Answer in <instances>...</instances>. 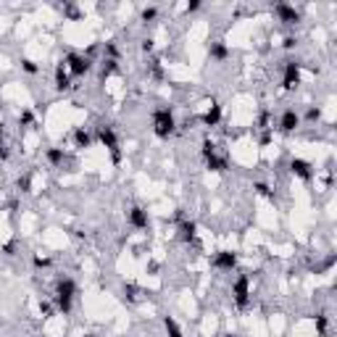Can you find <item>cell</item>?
I'll use <instances>...</instances> for the list:
<instances>
[{
    "mask_svg": "<svg viewBox=\"0 0 337 337\" xmlns=\"http://www.w3.org/2000/svg\"><path fill=\"white\" fill-rule=\"evenodd\" d=\"M177 132V119H174L171 108H158L153 111V134L158 140H169Z\"/></svg>",
    "mask_w": 337,
    "mask_h": 337,
    "instance_id": "obj_1",
    "label": "cell"
},
{
    "mask_svg": "<svg viewBox=\"0 0 337 337\" xmlns=\"http://www.w3.org/2000/svg\"><path fill=\"white\" fill-rule=\"evenodd\" d=\"M98 140L108 148L113 166H119V164H121V145H119V137H116L113 126H108V124H100V126H98Z\"/></svg>",
    "mask_w": 337,
    "mask_h": 337,
    "instance_id": "obj_2",
    "label": "cell"
},
{
    "mask_svg": "<svg viewBox=\"0 0 337 337\" xmlns=\"http://www.w3.org/2000/svg\"><path fill=\"white\" fill-rule=\"evenodd\" d=\"M232 300L237 308H248L250 303V277L248 274H237L235 285H232Z\"/></svg>",
    "mask_w": 337,
    "mask_h": 337,
    "instance_id": "obj_3",
    "label": "cell"
},
{
    "mask_svg": "<svg viewBox=\"0 0 337 337\" xmlns=\"http://www.w3.org/2000/svg\"><path fill=\"white\" fill-rule=\"evenodd\" d=\"M61 63L66 66V72L72 74V77H85L90 69H92L90 55H82V53H69Z\"/></svg>",
    "mask_w": 337,
    "mask_h": 337,
    "instance_id": "obj_4",
    "label": "cell"
},
{
    "mask_svg": "<svg viewBox=\"0 0 337 337\" xmlns=\"http://www.w3.org/2000/svg\"><path fill=\"white\" fill-rule=\"evenodd\" d=\"M300 61H285V72H282V87L285 90H295L300 85Z\"/></svg>",
    "mask_w": 337,
    "mask_h": 337,
    "instance_id": "obj_5",
    "label": "cell"
},
{
    "mask_svg": "<svg viewBox=\"0 0 337 337\" xmlns=\"http://www.w3.org/2000/svg\"><path fill=\"white\" fill-rule=\"evenodd\" d=\"M274 14L287 27H293V24H298V21H300V11L295 6H290V3H274Z\"/></svg>",
    "mask_w": 337,
    "mask_h": 337,
    "instance_id": "obj_6",
    "label": "cell"
},
{
    "mask_svg": "<svg viewBox=\"0 0 337 337\" xmlns=\"http://www.w3.org/2000/svg\"><path fill=\"white\" fill-rule=\"evenodd\" d=\"M126 222H129L132 229H148L150 227V216L143 206H132L129 211H126Z\"/></svg>",
    "mask_w": 337,
    "mask_h": 337,
    "instance_id": "obj_7",
    "label": "cell"
},
{
    "mask_svg": "<svg viewBox=\"0 0 337 337\" xmlns=\"http://www.w3.org/2000/svg\"><path fill=\"white\" fill-rule=\"evenodd\" d=\"M290 171H293L298 179H303V182L313 179V164L306 161V158H293V161H290Z\"/></svg>",
    "mask_w": 337,
    "mask_h": 337,
    "instance_id": "obj_8",
    "label": "cell"
},
{
    "mask_svg": "<svg viewBox=\"0 0 337 337\" xmlns=\"http://www.w3.org/2000/svg\"><path fill=\"white\" fill-rule=\"evenodd\" d=\"M300 126V116L295 108H285L282 116H280V132L282 134H290V132H295Z\"/></svg>",
    "mask_w": 337,
    "mask_h": 337,
    "instance_id": "obj_9",
    "label": "cell"
},
{
    "mask_svg": "<svg viewBox=\"0 0 337 337\" xmlns=\"http://www.w3.org/2000/svg\"><path fill=\"white\" fill-rule=\"evenodd\" d=\"M214 266H216V269H222V272H232L237 266V253L235 250H219L214 255Z\"/></svg>",
    "mask_w": 337,
    "mask_h": 337,
    "instance_id": "obj_10",
    "label": "cell"
},
{
    "mask_svg": "<svg viewBox=\"0 0 337 337\" xmlns=\"http://www.w3.org/2000/svg\"><path fill=\"white\" fill-rule=\"evenodd\" d=\"M179 240L182 242H197V224L192 219H182L179 222Z\"/></svg>",
    "mask_w": 337,
    "mask_h": 337,
    "instance_id": "obj_11",
    "label": "cell"
},
{
    "mask_svg": "<svg viewBox=\"0 0 337 337\" xmlns=\"http://www.w3.org/2000/svg\"><path fill=\"white\" fill-rule=\"evenodd\" d=\"M55 90L58 92H69V90H72V74L66 72L63 63H58V69H55Z\"/></svg>",
    "mask_w": 337,
    "mask_h": 337,
    "instance_id": "obj_12",
    "label": "cell"
},
{
    "mask_svg": "<svg viewBox=\"0 0 337 337\" xmlns=\"http://www.w3.org/2000/svg\"><path fill=\"white\" fill-rule=\"evenodd\" d=\"M77 293H79V287H77V282L72 280V277H63V280H58V285H55V295L77 298Z\"/></svg>",
    "mask_w": 337,
    "mask_h": 337,
    "instance_id": "obj_13",
    "label": "cell"
},
{
    "mask_svg": "<svg viewBox=\"0 0 337 337\" xmlns=\"http://www.w3.org/2000/svg\"><path fill=\"white\" fill-rule=\"evenodd\" d=\"M200 121L206 126H219L222 124V106H219V103H211V108L200 116Z\"/></svg>",
    "mask_w": 337,
    "mask_h": 337,
    "instance_id": "obj_14",
    "label": "cell"
},
{
    "mask_svg": "<svg viewBox=\"0 0 337 337\" xmlns=\"http://www.w3.org/2000/svg\"><path fill=\"white\" fill-rule=\"evenodd\" d=\"M208 55H211L214 61H219V63L227 61V58H229V48H227V42H222V40L211 42V45H208Z\"/></svg>",
    "mask_w": 337,
    "mask_h": 337,
    "instance_id": "obj_15",
    "label": "cell"
},
{
    "mask_svg": "<svg viewBox=\"0 0 337 337\" xmlns=\"http://www.w3.org/2000/svg\"><path fill=\"white\" fill-rule=\"evenodd\" d=\"M206 166L211 169V171H216V174H222V171H227L229 169V164H227V158H222V156H208L206 158Z\"/></svg>",
    "mask_w": 337,
    "mask_h": 337,
    "instance_id": "obj_16",
    "label": "cell"
},
{
    "mask_svg": "<svg viewBox=\"0 0 337 337\" xmlns=\"http://www.w3.org/2000/svg\"><path fill=\"white\" fill-rule=\"evenodd\" d=\"M74 145L77 148H90L92 145V134L85 129V126H77L74 129Z\"/></svg>",
    "mask_w": 337,
    "mask_h": 337,
    "instance_id": "obj_17",
    "label": "cell"
},
{
    "mask_svg": "<svg viewBox=\"0 0 337 337\" xmlns=\"http://www.w3.org/2000/svg\"><path fill=\"white\" fill-rule=\"evenodd\" d=\"M45 158H48V164L61 166L66 161V153H63V148H48V150H45Z\"/></svg>",
    "mask_w": 337,
    "mask_h": 337,
    "instance_id": "obj_18",
    "label": "cell"
},
{
    "mask_svg": "<svg viewBox=\"0 0 337 337\" xmlns=\"http://www.w3.org/2000/svg\"><path fill=\"white\" fill-rule=\"evenodd\" d=\"M164 329H166L169 337H184V332L177 324V319H171V316H164Z\"/></svg>",
    "mask_w": 337,
    "mask_h": 337,
    "instance_id": "obj_19",
    "label": "cell"
},
{
    "mask_svg": "<svg viewBox=\"0 0 337 337\" xmlns=\"http://www.w3.org/2000/svg\"><path fill=\"white\" fill-rule=\"evenodd\" d=\"M113 74H119V61H103V66H100V79L106 82L108 77H113Z\"/></svg>",
    "mask_w": 337,
    "mask_h": 337,
    "instance_id": "obj_20",
    "label": "cell"
},
{
    "mask_svg": "<svg viewBox=\"0 0 337 337\" xmlns=\"http://www.w3.org/2000/svg\"><path fill=\"white\" fill-rule=\"evenodd\" d=\"M55 308L61 313H72L74 311V298H66V295H55Z\"/></svg>",
    "mask_w": 337,
    "mask_h": 337,
    "instance_id": "obj_21",
    "label": "cell"
},
{
    "mask_svg": "<svg viewBox=\"0 0 337 337\" xmlns=\"http://www.w3.org/2000/svg\"><path fill=\"white\" fill-rule=\"evenodd\" d=\"M316 332L321 337H327V332H329V316L327 313H316Z\"/></svg>",
    "mask_w": 337,
    "mask_h": 337,
    "instance_id": "obj_22",
    "label": "cell"
},
{
    "mask_svg": "<svg viewBox=\"0 0 337 337\" xmlns=\"http://www.w3.org/2000/svg\"><path fill=\"white\" fill-rule=\"evenodd\" d=\"M16 187H19V192H32V174H21V177L16 179Z\"/></svg>",
    "mask_w": 337,
    "mask_h": 337,
    "instance_id": "obj_23",
    "label": "cell"
},
{
    "mask_svg": "<svg viewBox=\"0 0 337 337\" xmlns=\"http://www.w3.org/2000/svg\"><path fill=\"white\" fill-rule=\"evenodd\" d=\"M19 63H21V72H24V74H29V77H34V74H37V72H40V66H37V63H34V61H32V58H21V61H19Z\"/></svg>",
    "mask_w": 337,
    "mask_h": 337,
    "instance_id": "obj_24",
    "label": "cell"
},
{
    "mask_svg": "<svg viewBox=\"0 0 337 337\" xmlns=\"http://www.w3.org/2000/svg\"><path fill=\"white\" fill-rule=\"evenodd\" d=\"M148 74L153 77V79H158V82L164 79V66H161V61H158V58H156V61H150V66H148Z\"/></svg>",
    "mask_w": 337,
    "mask_h": 337,
    "instance_id": "obj_25",
    "label": "cell"
},
{
    "mask_svg": "<svg viewBox=\"0 0 337 337\" xmlns=\"http://www.w3.org/2000/svg\"><path fill=\"white\" fill-rule=\"evenodd\" d=\"M253 190L258 192V195H263V197H269V200H274V190L266 182H253Z\"/></svg>",
    "mask_w": 337,
    "mask_h": 337,
    "instance_id": "obj_26",
    "label": "cell"
},
{
    "mask_svg": "<svg viewBox=\"0 0 337 337\" xmlns=\"http://www.w3.org/2000/svg\"><path fill=\"white\" fill-rule=\"evenodd\" d=\"M63 14L69 16V19H72V21H77V19H82V11H79L74 3H66L63 6Z\"/></svg>",
    "mask_w": 337,
    "mask_h": 337,
    "instance_id": "obj_27",
    "label": "cell"
},
{
    "mask_svg": "<svg viewBox=\"0 0 337 337\" xmlns=\"http://www.w3.org/2000/svg\"><path fill=\"white\" fill-rule=\"evenodd\" d=\"M137 285H124V300H129V303H137Z\"/></svg>",
    "mask_w": 337,
    "mask_h": 337,
    "instance_id": "obj_28",
    "label": "cell"
},
{
    "mask_svg": "<svg viewBox=\"0 0 337 337\" xmlns=\"http://www.w3.org/2000/svg\"><path fill=\"white\" fill-rule=\"evenodd\" d=\"M200 153H203V158H208V156H214V153H216V145H214L211 140H208V137L200 143Z\"/></svg>",
    "mask_w": 337,
    "mask_h": 337,
    "instance_id": "obj_29",
    "label": "cell"
},
{
    "mask_svg": "<svg viewBox=\"0 0 337 337\" xmlns=\"http://www.w3.org/2000/svg\"><path fill=\"white\" fill-rule=\"evenodd\" d=\"M19 124H21V126H32V124H34V113H32L29 108L21 111V113H19Z\"/></svg>",
    "mask_w": 337,
    "mask_h": 337,
    "instance_id": "obj_30",
    "label": "cell"
},
{
    "mask_svg": "<svg viewBox=\"0 0 337 337\" xmlns=\"http://www.w3.org/2000/svg\"><path fill=\"white\" fill-rule=\"evenodd\" d=\"M32 266H34V269H48L50 258H45V255H32Z\"/></svg>",
    "mask_w": 337,
    "mask_h": 337,
    "instance_id": "obj_31",
    "label": "cell"
},
{
    "mask_svg": "<svg viewBox=\"0 0 337 337\" xmlns=\"http://www.w3.org/2000/svg\"><path fill=\"white\" fill-rule=\"evenodd\" d=\"M156 16H158V8H156V6H150V8H143V14H140V19H143V21H153Z\"/></svg>",
    "mask_w": 337,
    "mask_h": 337,
    "instance_id": "obj_32",
    "label": "cell"
},
{
    "mask_svg": "<svg viewBox=\"0 0 337 337\" xmlns=\"http://www.w3.org/2000/svg\"><path fill=\"white\" fill-rule=\"evenodd\" d=\"M321 116H324V111H321L319 106H311V108H308V113H306V119H308V121H319Z\"/></svg>",
    "mask_w": 337,
    "mask_h": 337,
    "instance_id": "obj_33",
    "label": "cell"
},
{
    "mask_svg": "<svg viewBox=\"0 0 337 337\" xmlns=\"http://www.w3.org/2000/svg\"><path fill=\"white\" fill-rule=\"evenodd\" d=\"M40 313H42V319H50L53 316V303H48V300H40Z\"/></svg>",
    "mask_w": 337,
    "mask_h": 337,
    "instance_id": "obj_34",
    "label": "cell"
},
{
    "mask_svg": "<svg viewBox=\"0 0 337 337\" xmlns=\"http://www.w3.org/2000/svg\"><path fill=\"white\" fill-rule=\"evenodd\" d=\"M258 129H272V126H269V111H261V116H258Z\"/></svg>",
    "mask_w": 337,
    "mask_h": 337,
    "instance_id": "obj_35",
    "label": "cell"
},
{
    "mask_svg": "<svg viewBox=\"0 0 337 337\" xmlns=\"http://www.w3.org/2000/svg\"><path fill=\"white\" fill-rule=\"evenodd\" d=\"M3 253H6V255H14V253H16V240H8L6 245H3Z\"/></svg>",
    "mask_w": 337,
    "mask_h": 337,
    "instance_id": "obj_36",
    "label": "cell"
},
{
    "mask_svg": "<svg viewBox=\"0 0 337 337\" xmlns=\"http://www.w3.org/2000/svg\"><path fill=\"white\" fill-rule=\"evenodd\" d=\"M106 53L111 55V61H116V58H119V48H116L113 42H108V45H106Z\"/></svg>",
    "mask_w": 337,
    "mask_h": 337,
    "instance_id": "obj_37",
    "label": "cell"
},
{
    "mask_svg": "<svg viewBox=\"0 0 337 337\" xmlns=\"http://www.w3.org/2000/svg\"><path fill=\"white\" fill-rule=\"evenodd\" d=\"M8 158V150L3 148V124H0V161H6Z\"/></svg>",
    "mask_w": 337,
    "mask_h": 337,
    "instance_id": "obj_38",
    "label": "cell"
},
{
    "mask_svg": "<svg viewBox=\"0 0 337 337\" xmlns=\"http://www.w3.org/2000/svg\"><path fill=\"white\" fill-rule=\"evenodd\" d=\"M334 261H337V255H334V253H329L327 258H324V266H321V269H332V266H334Z\"/></svg>",
    "mask_w": 337,
    "mask_h": 337,
    "instance_id": "obj_39",
    "label": "cell"
},
{
    "mask_svg": "<svg viewBox=\"0 0 337 337\" xmlns=\"http://www.w3.org/2000/svg\"><path fill=\"white\" fill-rule=\"evenodd\" d=\"M140 48H143V53H153V50H156V45H153V40H143Z\"/></svg>",
    "mask_w": 337,
    "mask_h": 337,
    "instance_id": "obj_40",
    "label": "cell"
},
{
    "mask_svg": "<svg viewBox=\"0 0 337 337\" xmlns=\"http://www.w3.org/2000/svg\"><path fill=\"white\" fill-rule=\"evenodd\" d=\"M282 45H285L287 50H293L295 45H298V40H295V37H285V42H282Z\"/></svg>",
    "mask_w": 337,
    "mask_h": 337,
    "instance_id": "obj_41",
    "label": "cell"
},
{
    "mask_svg": "<svg viewBox=\"0 0 337 337\" xmlns=\"http://www.w3.org/2000/svg\"><path fill=\"white\" fill-rule=\"evenodd\" d=\"M197 8H200V0H192V3H187V8H184V11L192 14V11H197Z\"/></svg>",
    "mask_w": 337,
    "mask_h": 337,
    "instance_id": "obj_42",
    "label": "cell"
},
{
    "mask_svg": "<svg viewBox=\"0 0 337 337\" xmlns=\"http://www.w3.org/2000/svg\"><path fill=\"white\" fill-rule=\"evenodd\" d=\"M269 143H272V132H266V134L261 137V145L266 148V145H269Z\"/></svg>",
    "mask_w": 337,
    "mask_h": 337,
    "instance_id": "obj_43",
    "label": "cell"
},
{
    "mask_svg": "<svg viewBox=\"0 0 337 337\" xmlns=\"http://www.w3.org/2000/svg\"><path fill=\"white\" fill-rule=\"evenodd\" d=\"M224 337H237V334H232V332H229V334H224Z\"/></svg>",
    "mask_w": 337,
    "mask_h": 337,
    "instance_id": "obj_44",
    "label": "cell"
},
{
    "mask_svg": "<svg viewBox=\"0 0 337 337\" xmlns=\"http://www.w3.org/2000/svg\"><path fill=\"white\" fill-rule=\"evenodd\" d=\"M85 337H95V334H85Z\"/></svg>",
    "mask_w": 337,
    "mask_h": 337,
    "instance_id": "obj_45",
    "label": "cell"
},
{
    "mask_svg": "<svg viewBox=\"0 0 337 337\" xmlns=\"http://www.w3.org/2000/svg\"><path fill=\"white\" fill-rule=\"evenodd\" d=\"M42 337H48V334H42Z\"/></svg>",
    "mask_w": 337,
    "mask_h": 337,
    "instance_id": "obj_46",
    "label": "cell"
}]
</instances>
